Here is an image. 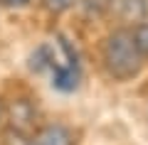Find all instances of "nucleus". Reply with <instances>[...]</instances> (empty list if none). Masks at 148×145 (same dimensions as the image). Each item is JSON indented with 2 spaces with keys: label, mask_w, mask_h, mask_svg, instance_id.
I'll list each match as a JSON object with an SVG mask.
<instances>
[{
  "label": "nucleus",
  "mask_w": 148,
  "mask_h": 145,
  "mask_svg": "<svg viewBox=\"0 0 148 145\" xmlns=\"http://www.w3.org/2000/svg\"><path fill=\"white\" fill-rule=\"evenodd\" d=\"M8 118H10L12 130H20V133H27V130L35 125L37 118V108L32 106V101L27 99H17L15 103L8 108Z\"/></svg>",
  "instance_id": "4"
},
{
  "label": "nucleus",
  "mask_w": 148,
  "mask_h": 145,
  "mask_svg": "<svg viewBox=\"0 0 148 145\" xmlns=\"http://www.w3.org/2000/svg\"><path fill=\"white\" fill-rule=\"evenodd\" d=\"M3 5H8V7H25V5H30V0H0Z\"/></svg>",
  "instance_id": "7"
},
{
  "label": "nucleus",
  "mask_w": 148,
  "mask_h": 145,
  "mask_svg": "<svg viewBox=\"0 0 148 145\" xmlns=\"http://www.w3.org/2000/svg\"><path fill=\"white\" fill-rule=\"evenodd\" d=\"M106 10L121 22H141L148 15V0H109Z\"/></svg>",
  "instance_id": "2"
},
{
  "label": "nucleus",
  "mask_w": 148,
  "mask_h": 145,
  "mask_svg": "<svg viewBox=\"0 0 148 145\" xmlns=\"http://www.w3.org/2000/svg\"><path fill=\"white\" fill-rule=\"evenodd\" d=\"M74 143H77L74 140V130L62 125V123L45 125L32 138V145H74Z\"/></svg>",
  "instance_id": "3"
},
{
  "label": "nucleus",
  "mask_w": 148,
  "mask_h": 145,
  "mask_svg": "<svg viewBox=\"0 0 148 145\" xmlns=\"http://www.w3.org/2000/svg\"><path fill=\"white\" fill-rule=\"evenodd\" d=\"M77 0H45V7L52 12H67L69 7H74Z\"/></svg>",
  "instance_id": "6"
},
{
  "label": "nucleus",
  "mask_w": 148,
  "mask_h": 145,
  "mask_svg": "<svg viewBox=\"0 0 148 145\" xmlns=\"http://www.w3.org/2000/svg\"><path fill=\"white\" fill-rule=\"evenodd\" d=\"M104 67L109 76L119 79V81H128L133 79L143 67V57L138 54L136 44H133L131 30L121 27L114 30L104 42Z\"/></svg>",
  "instance_id": "1"
},
{
  "label": "nucleus",
  "mask_w": 148,
  "mask_h": 145,
  "mask_svg": "<svg viewBox=\"0 0 148 145\" xmlns=\"http://www.w3.org/2000/svg\"><path fill=\"white\" fill-rule=\"evenodd\" d=\"M131 37H133V44H136L138 54H141V57H148V22L141 20L131 30Z\"/></svg>",
  "instance_id": "5"
},
{
  "label": "nucleus",
  "mask_w": 148,
  "mask_h": 145,
  "mask_svg": "<svg viewBox=\"0 0 148 145\" xmlns=\"http://www.w3.org/2000/svg\"><path fill=\"white\" fill-rule=\"evenodd\" d=\"M3 118H5V106H3V101H0V123H3Z\"/></svg>",
  "instance_id": "8"
}]
</instances>
